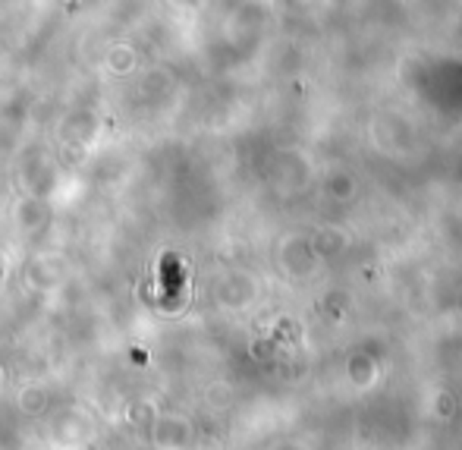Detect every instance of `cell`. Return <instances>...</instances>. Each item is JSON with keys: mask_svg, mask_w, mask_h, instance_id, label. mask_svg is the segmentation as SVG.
<instances>
[{"mask_svg": "<svg viewBox=\"0 0 462 450\" xmlns=\"http://www.w3.org/2000/svg\"><path fill=\"white\" fill-rule=\"evenodd\" d=\"M164 284H167V290L173 293L176 290V255H164Z\"/></svg>", "mask_w": 462, "mask_h": 450, "instance_id": "6da1fadb", "label": "cell"}]
</instances>
